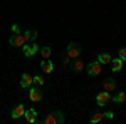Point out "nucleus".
Instances as JSON below:
<instances>
[{"mask_svg":"<svg viewBox=\"0 0 126 124\" xmlns=\"http://www.w3.org/2000/svg\"><path fill=\"white\" fill-rule=\"evenodd\" d=\"M111 55H109V54H99V55H97V62H99V64H101V66H103V64H111Z\"/></svg>","mask_w":126,"mask_h":124,"instance_id":"2eb2a0df","label":"nucleus"},{"mask_svg":"<svg viewBox=\"0 0 126 124\" xmlns=\"http://www.w3.org/2000/svg\"><path fill=\"white\" fill-rule=\"evenodd\" d=\"M24 37L27 39V40H35L37 39V32L35 30H25L24 32Z\"/></svg>","mask_w":126,"mask_h":124,"instance_id":"a211bd4d","label":"nucleus"},{"mask_svg":"<svg viewBox=\"0 0 126 124\" xmlns=\"http://www.w3.org/2000/svg\"><path fill=\"white\" fill-rule=\"evenodd\" d=\"M86 70H87V74H89L91 77H93V76H99V74H101V64H99L97 60H94V62L87 64Z\"/></svg>","mask_w":126,"mask_h":124,"instance_id":"39448f33","label":"nucleus"},{"mask_svg":"<svg viewBox=\"0 0 126 124\" xmlns=\"http://www.w3.org/2000/svg\"><path fill=\"white\" fill-rule=\"evenodd\" d=\"M111 101H114V102H118V104H123L126 101V94L123 92V91H119V92H116V94L111 97Z\"/></svg>","mask_w":126,"mask_h":124,"instance_id":"4468645a","label":"nucleus"},{"mask_svg":"<svg viewBox=\"0 0 126 124\" xmlns=\"http://www.w3.org/2000/svg\"><path fill=\"white\" fill-rule=\"evenodd\" d=\"M69 66H71V69H72L74 72H81V70L84 69V64H82V60H79V59H72Z\"/></svg>","mask_w":126,"mask_h":124,"instance_id":"9b49d317","label":"nucleus"},{"mask_svg":"<svg viewBox=\"0 0 126 124\" xmlns=\"http://www.w3.org/2000/svg\"><path fill=\"white\" fill-rule=\"evenodd\" d=\"M50 47H42L40 49V55H42V59H49L50 57Z\"/></svg>","mask_w":126,"mask_h":124,"instance_id":"aec40b11","label":"nucleus"},{"mask_svg":"<svg viewBox=\"0 0 126 124\" xmlns=\"http://www.w3.org/2000/svg\"><path fill=\"white\" fill-rule=\"evenodd\" d=\"M29 97H30L32 102H39V101H42V92H40V89H37V87H30Z\"/></svg>","mask_w":126,"mask_h":124,"instance_id":"0eeeda50","label":"nucleus"},{"mask_svg":"<svg viewBox=\"0 0 126 124\" xmlns=\"http://www.w3.org/2000/svg\"><path fill=\"white\" fill-rule=\"evenodd\" d=\"M40 67H42V72H46V74H50V72L54 70V64H52L49 59H44L42 64H40Z\"/></svg>","mask_w":126,"mask_h":124,"instance_id":"f8f14e48","label":"nucleus"},{"mask_svg":"<svg viewBox=\"0 0 126 124\" xmlns=\"http://www.w3.org/2000/svg\"><path fill=\"white\" fill-rule=\"evenodd\" d=\"M52 112H54L56 119H57V124H62L64 121H66V117H64V114H62V111H52Z\"/></svg>","mask_w":126,"mask_h":124,"instance_id":"6ab92c4d","label":"nucleus"},{"mask_svg":"<svg viewBox=\"0 0 126 124\" xmlns=\"http://www.w3.org/2000/svg\"><path fill=\"white\" fill-rule=\"evenodd\" d=\"M119 59H121L123 62H126V47L119 49Z\"/></svg>","mask_w":126,"mask_h":124,"instance_id":"4be33fe9","label":"nucleus"},{"mask_svg":"<svg viewBox=\"0 0 126 124\" xmlns=\"http://www.w3.org/2000/svg\"><path fill=\"white\" fill-rule=\"evenodd\" d=\"M103 119H104V112H94V114L91 116V123H93V124L101 123Z\"/></svg>","mask_w":126,"mask_h":124,"instance_id":"dca6fc26","label":"nucleus"},{"mask_svg":"<svg viewBox=\"0 0 126 124\" xmlns=\"http://www.w3.org/2000/svg\"><path fill=\"white\" fill-rule=\"evenodd\" d=\"M20 86L24 87V89H27V87H32L34 86V76H30V74H27V72H25V74H24V76L20 77Z\"/></svg>","mask_w":126,"mask_h":124,"instance_id":"423d86ee","label":"nucleus"},{"mask_svg":"<svg viewBox=\"0 0 126 124\" xmlns=\"http://www.w3.org/2000/svg\"><path fill=\"white\" fill-rule=\"evenodd\" d=\"M109 101H111V96H109L108 91H103V92H99V94L96 96V102H97V106H101V107L108 106Z\"/></svg>","mask_w":126,"mask_h":124,"instance_id":"20e7f679","label":"nucleus"},{"mask_svg":"<svg viewBox=\"0 0 126 124\" xmlns=\"http://www.w3.org/2000/svg\"><path fill=\"white\" fill-rule=\"evenodd\" d=\"M10 30H12L14 34H22V32H20V27L17 25V24H12V27H10Z\"/></svg>","mask_w":126,"mask_h":124,"instance_id":"5701e85b","label":"nucleus"},{"mask_svg":"<svg viewBox=\"0 0 126 124\" xmlns=\"http://www.w3.org/2000/svg\"><path fill=\"white\" fill-rule=\"evenodd\" d=\"M103 87H104V91H108V92H113L116 89V81L113 77H106L103 81Z\"/></svg>","mask_w":126,"mask_h":124,"instance_id":"1a4fd4ad","label":"nucleus"},{"mask_svg":"<svg viewBox=\"0 0 126 124\" xmlns=\"http://www.w3.org/2000/svg\"><path fill=\"white\" fill-rule=\"evenodd\" d=\"M42 123H44V124H57V119H56L54 112H50L49 116H46V117L42 119Z\"/></svg>","mask_w":126,"mask_h":124,"instance_id":"f3484780","label":"nucleus"},{"mask_svg":"<svg viewBox=\"0 0 126 124\" xmlns=\"http://www.w3.org/2000/svg\"><path fill=\"white\" fill-rule=\"evenodd\" d=\"M104 117H108V119H113V117H114V114H113L111 111H108V112H104Z\"/></svg>","mask_w":126,"mask_h":124,"instance_id":"b1692460","label":"nucleus"},{"mask_svg":"<svg viewBox=\"0 0 126 124\" xmlns=\"http://www.w3.org/2000/svg\"><path fill=\"white\" fill-rule=\"evenodd\" d=\"M123 60L121 59H111V69H113V72H119L121 69H123Z\"/></svg>","mask_w":126,"mask_h":124,"instance_id":"ddd939ff","label":"nucleus"},{"mask_svg":"<svg viewBox=\"0 0 126 124\" xmlns=\"http://www.w3.org/2000/svg\"><path fill=\"white\" fill-rule=\"evenodd\" d=\"M44 82H46V81H44L42 76H34V84H35V86H44Z\"/></svg>","mask_w":126,"mask_h":124,"instance_id":"412c9836","label":"nucleus"},{"mask_svg":"<svg viewBox=\"0 0 126 124\" xmlns=\"http://www.w3.org/2000/svg\"><path fill=\"white\" fill-rule=\"evenodd\" d=\"M24 114H25V106L24 104H17L12 109V119H20Z\"/></svg>","mask_w":126,"mask_h":124,"instance_id":"6e6552de","label":"nucleus"},{"mask_svg":"<svg viewBox=\"0 0 126 124\" xmlns=\"http://www.w3.org/2000/svg\"><path fill=\"white\" fill-rule=\"evenodd\" d=\"M27 42H29V40L24 37V34H14V35L9 39V44L14 45V47H22V45L27 44Z\"/></svg>","mask_w":126,"mask_h":124,"instance_id":"f03ea898","label":"nucleus"},{"mask_svg":"<svg viewBox=\"0 0 126 124\" xmlns=\"http://www.w3.org/2000/svg\"><path fill=\"white\" fill-rule=\"evenodd\" d=\"M24 117H25V121H27V123H35V119H37V111H35L34 107L25 109V114H24Z\"/></svg>","mask_w":126,"mask_h":124,"instance_id":"9d476101","label":"nucleus"},{"mask_svg":"<svg viewBox=\"0 0 126 124\" xmlns=\"http://www.w3.org/2000/svg\"><path fill=\"white\" fill-rule=\"evenodd\" d=\"M22 50H24V55H25V57H32V55H35V54L40 50V47L35 44V42H32V44L27 42V44L22 45Z\"/></svg>","mask_w":126,"mask_h":124,"instance_id":"f257e3e1","label":"nucleus"},{"mask_svg":"<svg viewBox=\"0 0 126 124\" xmlns=\"http://www.w3.org/2000/svg\"><path fill=\"white\" fill-rule=\"evenodd\" d=\"M81 55V45L78 42H71L67 45V57L69 59H78Z\"/></svg>","mask_w":126,"mask_h":124,"instance_id":"7ed1b4c3","label":"nucleus"}]
</instances>
